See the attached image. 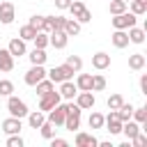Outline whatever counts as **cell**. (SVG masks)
<instances>
[{"mask_svg": "<svg viewBox=\"0 0 147 147\" xmlns=\"http://www.w3.org/2000/svg\"><path fill=\"white\" fill-rule=\"evenodd\" d=\"M67 106V117H64V129H69V131H78L80 129V108L76 106V101H69V103H64Z\"/></svg>", "mask_w": 147, "mask_h": 147, "instance_id": "1", "label": "cell"}, {"mask_svg": "<svg viewBox=\"0 0 147 147\" xmlns=\"http://www.w3.org/2000/svg\"><path fill=\"white\" fill-rule=\"evenodd\" d=\"M136 21H138V16L133 14V11H122V14H115L113 18H110V23H113V28L115 30H129L131 25H136Z\"/></svg>", "mask_w": 147, "mask_h": 147, "instance_id": "2", "label": "cell"}, {"mask_svg": "<svg viewBox=\"0 0 147 147\" xmlns=\"http://www.w3.org/2000/svg\"><path fill=\"white\" fill-rule=\"evenodd\" d=\"M74 69L69 67V64H57V67H53L51 71H46V76L53 80V83H62V80H74Z\"/></svg>", "mask_w": 147, "mask_h": 147, "instance_id": "3", "label": "cell"}, {"mask_svg": "<svg viewBox=\"0 0 147 147\" xmlns=\"http://www.w3.org/2000/svg\"><path fill=\"white\" fill-rule=\"evenodd\" d=\"M7 110H9V115L11 117H25L30 110H28V103L23 101V99H18V96H14V94H9L7 96Z\"/></svg>", "mask_w": 147, "mask_h": 147, "instance_id": "4", "label": "cell"}, {"mask_svg": "<svg viewBox=\"0 0 147 147\" xmlns=\"http://www.w3.org/2000/svg\"><path fill=\"white\" fill-rule=\"evenodd\" d=\"M41 78H46V69H44V64H32L30 69H28V74H25V85H30V87H34Z\"/></svg>", "mask_w": 147, "mask_h": 147, "instance_id": "5", "label": "cell"}, {"mask_svg": "<svg viewBox=\"0 0 147 147\" xmlns=\"http://www.w3.org/2000/svg\"><path fill=\"white\" fill-rule=\"evenodd\" d=\"M62 101V96H60V92H55V90H51V92H46L44 96H39V110H44V113H48L51 108H55L57 103Z\"/></svg>", "mask_w": 147, "mask_h": 147, "instance_id": "6", "label": "cell"}, {"mask_svg": "<svg viewBox=\"0 0 147 147\" xmlns=\"http://www.w3.org/2000/svg\"><path fill=\"white\" fill-rule=\"evenodd\" d=\"M14 18H16V7H14V2L2 0V2H0V23H2V25H9V23H14Z\"/></svg>", "mask_w": 147, "mask_h": 147, "instance_id": "7", "label": "cell"}, {"mask_svg": "<svg viewBox=\"0 0 147 147\" xmlns=\"http://www.w3.org/2000/svg\"><path fill=\"white\" fill-rule=\"evenodd\" d=\"M67 44H69V37H67L64 30H53V32H48V46L62 51V48H67Z\"/></svg>", "mask_w": 147, "mask_h": 147, "instance_id": "8", "label": "cell"}, {"mask_svg": "<svg viewBox=\"0 0 147 147\" xmlns=\"http://www.w3.org/2000/svg\"><path fill=\"white\" fill-rule=\"evenodd\" d=\"M64 117H67V106H64V103H57L55 108L48 110V117H46V119H48L51 124H55V126H62V124H64Z\"/></svg>", "mask_w": 147, "mask_h": 147, "instance_id": "9", "label": "cell"}, {"mask_svg": "<svg viewBox=\"0 0 147 147\" xmlns=\"http://www.w3.org/2000/svg\"><path fill=\"white\" fill-rule=\"evenodd\" d=\"M74 101H76V106H78L80 110H90V108H94V103H96V99H94V94H92L90 90H85V92H78Z\"/></svg>", "mask_w": 147, "mask_h": 147, "instance_id": "10", "label": "cell"}, {"mask_svg": "<svg viewBox=\"0 0 147 147\" xmlns=\"http://www.w3.org/2000/svg\"><path fill=\"white\" fill-rule=\"evenodd\" d=\"M60 85V96L62 99H67V101H74L76 99V94H78V87H76V83L74 80H62V83H57Z\"/></svg>", "mask_w": 147, "mask_h": 147, "instance_id": "11", "label": "cell"}, {"mask_svg": "<svg viewBox=\"0 0 147 147\" xmlns=\"http://www.w3.org/2000/svg\"><path fill=\"white\" fill-rule=\"evenodd\" d=\"M28 41H23L21 37H14L11 41H9V46H7V51L14 55V57H21V55H25L28 53V46H25Z\"/></svg>", "mask_w": 147, "mask_h": 147, "instance_id": "12", "label": "cell"}, {"mask_svg": "<svg viewBox=\"0 0 147 147\" xmlns=\"http://www.w3.org/2000/svg\"><path fill=\"white\" fill-rule=\"evenodd\" d=\"M21 129H23V124H21V117H7V119H2V131L7 133V136H11V133H21Z\"/></svg>", "mask_w": 147, "mask_h": 147, "instance_id": "13", "label": "cell"}, {"mask_svg": "<svg viewBox=\"0 0 147 147\" xmlns=\"http://www.w3.org/2000/svg\"><path fill=\"white\" fill-rule=\"evenodd\" d=\"M74 142H76V147H96L99 145V140L92 133H85V131H78L76 138H74Z\"/></svg>", "mask_w": 147, "mask_h": 147, "instance_id": "14", "label": "cell"}, {"mask_svg": "<svg viewBox=\"0 0 147 147\" xmlns=\"http://www.w3.org/2000/svg\"><path fill=\"white\" fill-rule=\"evenodd\" d=\"M92 67H94L96 71L108 69V67H110V55H108V53H103V51L94 53V55H92Z\"/></svg>", "mask_w": 147, "mask_h": 147, "instance_id": "15", "label": "cell"}, {"mask_svg": "<svg viewBox=\"0 0 147 147\" xmlns=\"http://www.w3.org/2000/svg\"><path fill=\"white\" fill-rule=\"evenodd\" d=\"M126 34H129V41L131 44H145V37H147L145 28H138V25H131L126 30Z\"/></svg>", "mask_w": 147, "mask_h": 147, "instance_id": "16", "label": "cell"}, {"mask_svg": "<svg viewBox=\"0 0 147 147\" xmlns=\"http://www.w3.org/2000/svg\"><path fill=\"white\" fill-rule=\"evenodd\" d=\"M110 41H113V46L115 48H126L131 41H129V34H126V30H115L113 32V37H110Z\"/></svg>", "mask_w": 147, "mask_h": 147, "instance_id": "17", "label": "cell"}, {"mask_svg": "<svg viewBox=\"0 0 147 147\" xmlns=\"http://www.w3.org/2000/svg\"><path fill=\"white\" fill-rule=\"evenodd\" d=\"M145 64H147L145 53H133V55H129V69H133V71H142Z\"/></svg>", "mask_w": 147, "mask_h": 147, "instance_id": "18", "label": "cell"}, {"mask_svg": "<svg viewBox=\"0 0 147 147\" xmlns=\"http://www.w3.org/2000/svg\"><path fill=\"white\" fill-rule=\"evenodd\" d=\"M25 117H28V124H30V129H39V126L46 122V115H44V110H30Z\"/></svg>", "mask_w": 147, "mask_h": 147, "instance_id": "19", "label": "cell"}, {"mask_svg": "<svg viewBox=\"0 0 147 147\" xmlns=\"http://www.w3.org/2000/svg\"><path fill=\"white\" fill-rule=\"evenodd\" d=\"M14 69V55L7 48H0V71H11Z\"/></svg>", "mask_w": 147, "mask_h": 147, "instance_id": "20", "label": "cell"}, {"mask_svg": "<svg viewBox=\"0 0 147 147\" xmlns=\"http://www.w3.org/2000/svg\"><path fill=\"white\" fill-rule=\"evenodd\" d=\"M62 25H64V16H46V25H44V32L62 30Z\"/></svg>", "mask_w": 147, "mask_h": 147, "instance_id": "21", "label": "cell"}, {"mask_svg": "<svg viewBox=\"0 0 147 147\" xmlns=\"http://www.w3.org/2000/svg\"><path fill=\"white\" fill-rule=\"evenodd\" d=\"M62 30L67 32V37H76V34H80V23H78L76 18H64Z\"/></svg>", "mask_w": 147, "mask_h": 147, "instance_id": "22", "label": "cell"}, {"mask_svg": "<svg viewBox=\"0 0 147 147\" xmlns=\"http://www.w3.org/2000/svg\"><path fill=\"white\" fill-rule=\"evenodd\" d=\"M76 87H78V92H85V90L92 92V76L78 71V76H76Z\"/></svg>", "mask_w": 147, "mask_h": 147, "instance_id": "23", "label": "cell"}, {"mask_svg": "<svg viewBox=\"0 0 147 147\" xmlns=\"http://www.w3.org/2000/svg\"><path fill=\"white\" fill-rule=\"evenodd\" d=\"M34 90H37V94H39V96H44L46 92L55 90V83H53V80H51V78L46 76V78H41V80H39L37 85H34Z\"/></svg>", "mask_w": 147, "mask_h": 147, "instance_id": "24", "label": "cell"}, {"mask_svg": "<svg viewBox=\"0 0 147 147\" xmlns=\"http://www.w3.org/2000/svg\"><path fill=\"white\" fill-rule=\"evenodd\" d=\"M28 57H30V62H32V64H44L48 55H46V48H32Z\"/></svg>", "mask_w": 147, "mask_h": 147, "instance_id": "25", "label": "cell"}, {"mask_svg": "<svg viewBox=\"0 0 147 147\" xmlns=\"http://www.w3.org/2000/svg\"><path fill=\"white\" fill-rule=\"evenodd\" d=\"M131 115H133V103H131V101H129V103L124 101V103L117 108V117H119L122 122H126V119H131Z\"/></svg>", "mask_w": 147, "mask_h": 147, "instance_id": "26", "label": "cell"}, {"mask_svg": "<svg viewBox=\"0 0 147 147\" xmlns=\"http://www.w3.org/2000/svg\"><path fill=\"white\" fill-rule=\"evenodd\" d=\"M129 9V5L124 2V0H108V11L115 16V14H122V11H126Z\"/></svg>", "mask_w": 147, "mask_h": 147, "instance_id": "27", "label": "cell"}, {"mask_svg": "<svg viewBox=\"0 0 147 147\" xmlns=\"http://www.w3.org/2000/svg\"><path fill=\"white\" fill-rule=\"evenodd\" d=\"M129 11H133L136 16H142L147 11V0H131L129 2Z\"/></svg>", "mask_w": 147, "mask_h": 147, "instance_id": "28", "label": "cell"}, {"mask_svg": "<svg viewBox=\"0 0 147 147\" xmlns=\"http://www.w3.org/2000/svg\"><path fill=\"white\" fill-rule=\"evenodd\" d=\"M55 131H57V126H55V124H51L48 119L39 126V133H41V138H46V140H51V138L55 136Z\"/></svg>", "mask_w": 147, "mask_h": 147, "instance_id": "29", "label": "cell"}, {"mask_svg": "<svg viewBox=\"0 0 147 147\" xmlns=\"http://www.w3.org/2000/svg\"><path fill=\"white\" fill-rule=\"evenodd\" d=\"M32 41H34V48H46V46H48V32L39 30V32L32 37Z\"/></svg>", "mask_w": 147, "mask_h": 147, "instance_id": "30", "label": "cell"}, {"mask_svg": "<svg viewBox=\"0 0 147 147\" xmlns=\"http://www.w3.org/2000/svg\"><path fill=\"white\" fill-rule=\"evenodd\" d=\"M64 64H69V67L78 74V71L83 69V57H80V55H67V62H64Z\"/></svg>", "mask_w": 147, "mask_h": 147, "instance_id": "31", "label": "cell"}, {"mask_svg": "<svg viewBox=\"0 0 147 147\" xmlns=\"http://www.w3.org/2000/svg\"><path fill=\"white\" fill-rule=\"evenodd\" d=\"M106 90V78L101 74H92V92H101Z\"/></svg>", "mask_w": 147, "mask_h": 147, "instance_id": "32", "label": "cell"}, {"mask_svg": "<svg viewBox=\"0 0 147 147\" xmlns=\"http://www.w3.org/2000/svg\"><path fill=\"white\" fill-rule=\"evenodd\" d=\"M87 124H90V129H103V115H101V113H94V110H92V115H90Z\"/></svg>", "mask_w": 147, "mask_h": 147, "instance_id": "33", "label": "cell"}, {"mask_svg": "<svg viewBox=\"0 0 147 147\" xmlns=\"http://www.w3.org/2000/svg\"><path fill=\"white\" fill-rule=\"evenodd\" d=\"M28 25H32L37 32L39 30H44V25H46V16H39V14H34V16H30V21H28Z\"/></svg>", "mask_w": 147, "mask_h": 147, "instance_id": "34", "label": "cell"}, {"mask_svg": "<svg viewBox=\"0 0 147 147\" xmlns=\"http://www.w3.org/2000/svg\"><path fill=\"white\" fill-rule=\"evenodd\" d=\"M37 34V30L32 28V25H23L21 30H18V37L23 39V41H32V37Z\"/></svg>", "mask_w": 147, "mask_h": 147, "instance_id": "35", "label": "cell"}, {"mask_svg": "<svg viewBox=\"0 0 147 147\" xmlns=\"http://www.w3.org/2000/svg\"><path fill=\"white\" fill-rule=\"evenodd\" d=\"M131 119H136L138 124H142V122H147V106H140V108H133V115H131Z\"/></svg>", "mask_w": 147, "mask_h": 147, "instance_id": "36", "label": "cell"}, {"mask_svg": "<svg viewBox=\"0 0 147 147\" xmlns=\"http://www.w3.org/2000/svg\"><path fill=\"white\" fill-rule=\"evenodd\" d=\"M67 9L71 11V18H76V16H78V14L85 9V2H83V0H71V5H69Z\"/></svg>", "mask_w": 147, "mask_h": 147, "instance_id": "37", "label": "cell"}, {"mask_svg": "<svg viewBox=\"0 0 147 147\" xmlns=\"http://www.w3.org/2000/svg\"><path fill=\"white\" fill-rule=\"evenodd\" d=\"M122 103H124V96H122V94H110V96H108V108H110V110H117Z\"/></svg>", "mask_w": 147, "mask_h": 147, "instance_id": "38", "label": "cell"}, {"mask_svg": "<svg viewBox=\"0 0 147 147\" xmlns=\"http://www.w3.org/2000/svg\"><path fill=\"white\" fill-rule=\"evenodd\" d=\"M7 147H23L25 142H23V138H21V133H11L9 138H7V142H5Z\"/></svg>", "mask_w": 147, "mask_h": 147, "instance_id": "39", "label": "cell"}, {"mask_svg": "<svg viewBox=\"0 0 147 147\" xmlns=\"http://www.w3.org/2000/svg\"><path fill=\"white\" fill-rule=\"evenodd\" d=\"M11 92H14V83H11V80H7V78H5V80H0V96H9Z\"/></svg>", "mask_w": 147, "mask_h": 147, "instance_id": "40", "label": "cell"}, {"mask_svg": "<svg viewBox=\"0 0 147 147\" xmlns=\"http://www.w3.org/2000/svg\"><path fill=\"white\" fill-rule=\"evenodd\" d=\"M76 21H78L80 25H83V23H90V21H92V11H90V9L85 7V9H83V11H80V14L76 16Z\"/></svg>", "mask_w": 147, "mask_h": 147, "instance_id": "41", "label": "cell"}, {"mask_svg": "<svg viewBox=\"0 0 147 147\" xmlns=\"http://www.w3.org/2000/svg\"><path fill=\"white\" fill-rule=\"evenodd\" d=\"M51 147H69V142L64 140V138H51Z\"/></svg>", "mask_w": 147, "mask_h": 147, "instance_id": "42", "label": "cell"}, {"mask_svg": "<svg viewBox=\"0 0 147 147\" xmlns=\"http://www.w3.org/2000/svg\"><path fill=\"white\" fill-rule=\"evenodd\" d=\"M140 92H142V94H147V74H142V76H140Z\"/></svg>", "mask_w": 147, "mask_h": 147, "instance_id": "43", "label": "cell"}, {"mask_svg": "<svg viewBox=\"0 0 147 147\" xmlns=\"http://www.w3.org/2000/svg\"><path fill=\"white\" fill-rule=\"evenodd\" d=\"M69 5H71V0H55V7H57V9H62V11H64Z\"/></svg>", "mask_w": 147, "mask_h": 147, "instance_id": "44", "label": "cell"}, {"mask_svg": "<svg viewBox=\"0 0 147 147\" xmlns=\"http://www.w3.org/2000/svg\"><path fill=\"white\" fill-rule=\"evenodd\" d=\"M124 2H126V5H129V2H131V0H124Z\"/></svg>", "mask_w": 147, "mask_h": 147, "instance_id": "45", "label": "cell"}]
</instances>
